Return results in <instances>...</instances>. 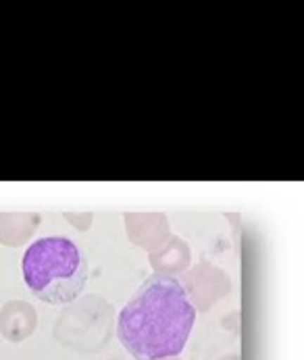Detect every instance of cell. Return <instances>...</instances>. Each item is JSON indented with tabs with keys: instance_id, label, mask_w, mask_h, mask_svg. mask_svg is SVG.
Segmentation results:
<instances>
[{
	"instance_id": "7a4b0ae2",
	"label": "cell",
	"mask_w": 304,
	"mask_h": 360,
	"mask_svg": "<svg viewBox=\"0 0 304 360\" xmlns=\"http://www.w3.org/2000/svg\"><path fill=\"white\" fill-rule=\"evenodd\" d=\"M23 279L30 292L46 304H69L84 294L88 262L80 248L61 236L36 240L23 255Z\"/></svg>"
},
{
	"instance_id": "8992f818",
	"label": "cell",
	"mask_w": 304,
	"mask_h": 360,
	"mask_svg": "<svg viewBox=\"0 0 304 360\" xmlns=\"http://www.w3.org/2000/svg\"><path fill=\"white\" fill-rule=\"evenodd\" d=\"M38 329V310L25 300H8L0 309V335L11 344H21Z\"/></svg>"
},
{
	"instance_id": "7c38bea8",
	"label": "cell",
	"mask_w": 304,
	"mask_h": 360,
	"mask_svg": "<svg viewBox=\"0 0 304 360\" xmlns=\"http://www.w3.org/2000/svg\"><path fill=\"white\" fill-rule=\"evenodd\" d=\"M163 360H179V359H163Z\"/></svg>"
},
{
	"instance_id": "52a82bcc",
	"label": "cell",
	"mask_w": 304,
	"mask_h": 360,
	"mask_svg": "<svg viewBox=\"0 0 304 360\" xmlns=\"http://www.w3.org/2000/svg\"><path fill=\"white\" fill-rule=\"evenodd\" d=\"M148 262L154 275H165V277H177L184 275L190 264H192V250L188 246V242H184L182 238L173 236L156 250L148 255Z\"/></svg>"
},
{
	"instance_id": "9c48e42d",
	"label": "cell",
	"mask_w": 304,
	"mask_h": 360,
	"mask_svg": "<svg viewBox=\"0 0 304 360\" xmlns=\"http://www.w3.org/2000/svg\"><path fill=\"white\" fill-rule=\"evenodd\" d=\"M63 217L77 231H88L92 227V221H94V212H90V210H86V212L84 210L82 212H63Z\"/></svg>"
},
{
	"instance_id": "277c9868",
	"label": "cell",
	"mask_w": 304,
	"mask_h": 360,
	"mask_svg": "<svg viewBox=\"0 0 304 360\" xmlns=\"http://www.w3.org/2000/svg\"><path fill=\"white\" fill-rule=\"evenodd\" d=\"M179 283H182L192 309L196 312H208L232 292L229 275L221 266H217L208 260L190 266L182 275Z\"/></svg>"
},
{
	"instance_id": "ba28073f",
	"label": "cell",
	"mask_w": 304,
	"mask_h": 360,
	"mask_svg": "<svg viewBox=\"0 0 304 360\" xmlns=\"http://www.w3.org/2000/svg\"><path fill=\"white\" fill-rule=\"evenodd\" d=\"M40 212H0V244L19 248L27 244L40 227Z\"/></svg>"
},
{
	"instance_id": "5b68a950",
	"label": "cell",
	"mask_w": 304,
	"mask_h": 360,
	"mask_svg": "<svg viewBox=\"0 0 304 360\" xmlns=\"http://www.w3.org/2000/svg\"><path fill=\"white\" fill-rule=\"evenodd\" d=\"M123 221L129 242L148 255L156 252L171 238V227L165 212H125Z\"/></svg>"
},
{
	"instance_id": "8fae6325",
	"label": "cell",
	"mask_w": 304,
	"mask_h": 360,
	"mask_svg": "<svg viewBox=\"0 0 304 360\" xmlns=\"http://www.w3.org/2000/svg\"><path fill=\"white\" fill-rule=\"evenodd\" d=\"M219 360H240V354H225L223 359Z\"/></svg>"
},
{
	"instance_id": "3957f363",
	"label": "cell",
	"mask_w": 304,
	"mask_h": 360,
	"mask_svg": "<svg viewBox=\"0 0 304 360\" xmlns=\"http://www.w3.org/2000/svg\"><path fill=\"white\" fill-rule=\"evenodd\" d=\"M115 325L113 304L99 294H86L65 304L58 312L52 338L63 348L80 354H94L108 346Z\"/></svg>"
},
{
	"instance_id": "30bf717a",
	"label": "cell",
	"mask_w": 304,
	"mask_h": 360,
	"mask_svg": "<svg viewBox=\"0 0 304 360\" xmlns=\"http://www.w3.org/2000/svg\"><path fill=\"white\" fill-rule=\"evenodd\" d=\"M240 316H242L240 310H232L227 316H223V327L234 331L236 335H240Z\"/></svg>"
},
{
	"instance_id": "6da1fadb",
	"label": "cell",
	"mask_w": 304,
	"mask_h": 360,
	"mask_svg": "<svg viewBox=\"0 0 304 360\" xmlns=\"http://www.w3.org/2000/svg\"><path fill=\"white\" fill-rule=\"evenodd\" d=\"M192 309L177 277L152 275L117 316V335L136 360L177 359L192 333Z\"/></svg>"
},
{
	"instance_id": "4fadbf2b",
	"label": "cell",
	"mask_w": 304,
	"mask_h": 360,
	"mask_svg": "<svg viewBox=\"0 0 304 360\" xmlns=\"http://www.w3.org/2000/svg\"><path fill=\"white\" fill-rule=\"evenodd\" d=\"M108 360H121V359H108Z\"/></svg>"
}]
</instances>
